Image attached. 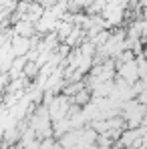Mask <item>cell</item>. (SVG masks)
Instances as JSON below:
<instances>
[{
  "mask_svg": "<svg viewBox=\"0 0 147 149\" xmlns=\"http://www.w3.org/2000/svg\"><path fill=\"white\" fill-rule=\"evenodd\" d=\"M10 49H12V56H24L28 50L32 49L30 45V38H24V36H16L12 42H10Z\"/></svg>",
  "mask_w": 147,
  "mask_h": 149,
  "instance_id": "1",
  "label": "cell"
}]
</instances>
